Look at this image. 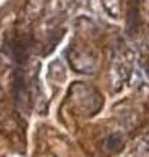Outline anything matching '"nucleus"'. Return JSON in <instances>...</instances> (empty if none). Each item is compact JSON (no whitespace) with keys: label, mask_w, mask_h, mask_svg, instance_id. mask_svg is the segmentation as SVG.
Returning a JSON list of instances; mask_svg holds the SVG:
<instances>
[{"label":"nucleus","mask_w":149,"mask_h":157,"mask_svg":"<svg viewBox=\"0 0 149 157\" xmlns=\"http://www.w3.org/2000/svg\"><path fill=\"white\" fill-rule=\"evenodd\" d=\"M115 137L117 136H111V137H109L107 139V149H110V151H114V149H117V148H119V145H120V139H118L115 140Z\"/></svg>","instance_id":"nucleus-1"}]
</instances>
